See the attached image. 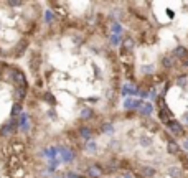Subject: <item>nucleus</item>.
Segmentation results:
<instances>
[{"instance_id": "nucleus-28", "label": "nucleus", "mask_w": 188, "mask_h": 178, "mask_svg": "<svg viewBox=\"0 0 188 178\" xmlns=\"http://www.w3.org/2000/svg\"><path fill=\"white\" fill-rule=\"evenodd\" d=\"M148 97H150L152 101H157L158 99V94H157V89H150V91H148Z\"/></svg>"}, {"instance_id": "nucleus-16", "label": "nucleus", "mask_w": 188, "mask_h": 178, "mask_svg": "<svg viewBox=\"0 0 188 178\" xmlns=\"http://www.w3.org/2000/svg\"><path fill=\"white\" fill-rule=\"evenodd\" d=\"M99 129H101V134H114V130H115L112 122H102Z\"/></svg>"}, {"instance_id": "nucleus-20", "label": "nucleus", "mask_w": 188, "mask_h": 178, "mask_svg": "<svg viewBox=\"0 0 188 178\" xmlns=\"http://www.w3.org/2000/svg\"><path fill=\"white\" fill-rule=\"evenodd\" d=\"M139 143H140V147H144V148L150 147L152 145V137L150 135H140L139 137Z\"/></svg>"}, {"instance_id": "nucleus-17", "label": "nucleus", "mask_w": 188, "mask_h": 178, "mask_svg": "<svg viewBox=\"0 0 188 178\" xmlns=\"http://www.w3.org/2000/svg\"><path fill=\"white\" fill-rule=\"evenodd\" d=\"M84 150H86V153H96L98 152V142L96 140H88L84 143Z\"/></svg>"}, {"instance_id": "nucleus-8", "label": "nucleus", "mask_w": 188, "mask_h": 178, "mask_svg": "<svg viewBox=\"0 0 188 178\" xmlns=\"http://www.w3.org/2000/svg\"><path fill=\"white\" fill-rule=\"evenodd\" d=\"M120 46H122V50H120V51L132 53V50L136 48V40H134L132 36H125V38H122V41H120Z\"/></svg>"}, {"instance_id": "nucleus-18", "label": "nucleus", "mask_w": 188, "mask_h": 178, "mask_svg": "<svg viewBox=\"0 0 188 178\" xmlns=\"http://www.w3.org/2000/svg\"><path fill=\"white\" fill-rule=\"evenodd\" d=\"M120 93H122V96H127V97H131V96H136V94H137V89H134L131 84H124Z\"/></svg>"}, {"instance_id": "nucleus-26", "label": "nucleus", "mask_w": 188, "mask_h": 178, "mask_svg": "<svg viewBox=\"0 0 188 178\" xmlns=\"http://www.w3.org/2000/svg\"><path fill=\"white\" fill-rule=\"evenodd\" d=\"M140 71L144 74H147V73H152L153 71V64H150V63H145V64H142L140 66Z\"/></svg>"}, {"instance_id": "nucleus-19", "label": "nucleus", "mask_w": 188, "mask_h": 178, "mask_svg": "<svg viewBox=\"0 0 188 178\" xmlns=\"http://www.w3.org/2000/svg\"><path fill=\"white\" fill-rule=\"evenodd\" d=\"M79 115H81V119H93L94 117V110L91 109V107H88V106H86V107H83L81 109V112H79Z\"/></svg>"}, {"instance_id": "nucleus-5", "label": "nucleus", "mask_w": 188, "mask_h": 178, "mask_svg": "<svg viewBox=\"0 0 188 178\" xmlns=\"http://www.w3.org/2000/svg\"><path fill=\"white\" fill-rule=\"evenodd\" d=\"M165 127L168 129V132L172 134V135H175V137H182L183 134V130H185V129H183V126H182V122H178L177 119H172L170 122H167L165 124Z\"/></svg>"}, {"instance_id": "nucleus-24", "label": "nucleus", "mask_w": 188, "mask_h": 178, "mask_svg": "<svg viewBox=\"0 0 188 178\" xmlns=\"http://www.w3.org/2000/svg\"><path fill=\"white\" fill-rule=\"evenodd\" d=\"M122 106H124L125 110H134V97H125Z\"/></svg>"}, {"instance_id": "nucleus-11", "label": "nucleus", "mask_w": 188, "mask_h": 178, "mask_svg": "<svg viewBox=\"0 0 188 178\" xmlns=\"http://www.w3.org/2000/svg\"><path fill=\"white\" fill-rule=\"evenodd\" d=\"M167 139H168V143H167L168 153H170V155H178V153H180V147H178V143L175 140H172L170 137H167Z\"/></svg>"}, {"instance_id": "nucleus-31", "label": "nucleus", "mask_w": 188, "mask_h": 178, "mask_svg": "<svg viewBox=\"0 0 188 178\" xmlns=\"http://www.w3.org/2000/svg\"><path fill=\"white\" fill-rule=\"evenodd\" d=\"M183 66H185V68H188V58H185V60H183Z\"/></svg>"}, {"instance_id": "nucleus-15", "label": "nucleus", "mask_w": 188, "mask_h": 178, "mask_svg": "<svg viewBox=\"0 0 188 178\" xmlns=\"http://www.w3.org/2000/svg\"><path fill=\"white\" fill-rule=\"evenodd\" d=\"M152 112H153V104L152 102H144V106L140 107V110H139V114L145 115V117L152 115Z\"/></svg>"}, {"instance_id": "nucleus-7", "label": "nucleus", "mask_w": 188, "mask_h": 178, "mask_svg": "<svg viewBox=\"0 0 188 178\" xmlns=\"http://www.w3.org/2000/svg\"><path fill=\"white\" fill-rule=\"evenodd\" d=\"M137 175L140 178H153L157 175V170L150 165H140L137 168Z\"/></svg>"}, {"instance_id": "nucleus-13", "label": "nucleus", "mask_w": 188, "mask_h": 178, "mask_svg": "<svg viewBox=\"0 0 188 178\" xmlns=\"http://www.w3.org/2000/svg\"><path fill=\"white\" fill-rule=\"evenodd\" d=\"M43 155L46 157V160H55L56 155H58L56 147H45V150H43Z\"/></svg>"}, {"instance_id": "nucleus-14", "label": "nucleus", "mask_w": 188, "mask_h": 178, "mask_svg": "<svg viewBox=\"0 0 188 178\" xmlns=\"http://www.w3.org/2000/svg\"><path fill=\"white\" fill-rule=\"evenodd\" d=\"M78 134H79V137L83 139V140H91V137H93V130H91L89 127H79V130H78Z\"/></svg>"}, {"instance_id": "nucleus-10", "label": "nucleus", "mask_w": 188, "mask_h": 178, "mask_svg": "<svg viewBox=\"0 0 188 178\" xmlns=\"http://www.w3.org/2000/svg\"><path fill=\"white\" fill-rule=\"evenodd\" d=\"M172 56L175 58V60H177V58H178V60H185V58L188 56V50L185 46H177L175 50H173Z\"/></svg>"}, {"instance_id": "nucleus-2", "label": "nucleus", "mask_w": 188, "mask_h": 178, "mask_svg": "<svg viewBox=\"0 0 188 178\" xmlns=\"http://www.w3.org/2000/svg\"><path fill=\"white\" fill-rule=\"evenodd\" d=\"M27 74L17 64L0 61V140L18 134V119L25 112L28 97Z\"/></svg>"}, {"instance_id": "nucleus-22", "label": "nucleus", "mask_w": 188, "mask_h": 178, "mask_svg": "<svg viewBox=\"0 0 188 178\" xmlns=\"http://www.w3.org/2000/svg\"><path fill=\"white\" fill-rule=\"evenodd\" d=\"M43 17H45L46 25H53V22H55V15H53V10H46Z\"/></svg>"}, {"instance_id": "nucleus-12", "label": "nucleus", "mask_w": 188, "mask_h": 178, "mask_svg": "<svg viewBox=\"0 0 188 178\" xmlns=\"http://www.w3.org/2000/svg\"><path fill=\"white\" fill-rule=\"evenodd\" d=\"M167 175L170 176V178H180V176H182V168L178 167V165H172V167H168Z\"/></svg>"}, {"instance_id": "nucleus-30", "label": "nucleus", "mask_w": 188, "mask_h": 178, "mask_svg": "<svg viewBox=\"0 0 188 178\" xmlns=\"http://www.w3.org/2000/svg\"><path fill=\"white\" fill-rule=\"evenodd\" d=\"M53 178H65V173H55Z\"/></svg>"}, {"instance_id": "nucleus-1", "label": "nucleus", "mask_w": 188, "mask_h": 178, "mask_svg": "<svg viewBox=\"0 0 188 178\" xmlns=\"http://www.w3.org/2000/svg\"><path fill=\"white\" fill-rule=\"evenodd\" d=\"M40 15L38 3L0 2V61L20 60L30 51Z\"/></svg>"}, {"instance_id": "nucleus-21", "label": "nucleus", "mask_w": 188, "mask_h": 178, "mask_svg": "<svg viewBox=\"0 0 188 178\" xmlns=\"http://www.w3.org/2000/svg\"><path fill=\"white\" fill-rule=\"evenodd\" d=\"M111 30H112V35H120V33L124 31V28H122V25H120L119 22H112Z\"/></svg>"}, {"instance_id": "nucleus-23", "label": "nucleus", "mask_w": 188, "mask_h": 178, "mask_svg": "<svg viewBox=\"0 0 188 178\" xmlns=\"http://www.w3.org/2000/svg\"><path fill=\"white\" fill-rule=\"evenodd\" d=\"M120 41H122V36L120 35H111V38H109V43L112 46H119Z\"/></svg>"}, {"instance_id": "nucleus-9", "label": "nucleus", "mask_w": 188, "mask_h": 178, "mask_svg": "<svg viewBox=\"0 0 188 178\" xmlns=\"http://www.w3.org/2000/svg\"><path fill=\"white\" fill-rule=\"evenodd\" d=\"M160 63H162L163 68L170 69V68H173V66H175L177 60H175V58H173L172 55H163V56H162V60H160Z\"/></svg>"}, {"instance_id": "nucleus-29", "label": "nucleus", "mask_w": 188, "mask_h": 178, "mask_svg": "<svg viewBox=\"0 0 188 178\" xmlns=\"http://www.w3.org/2000/svg\"><path fill=\"white\" fill-rule=\"evenodd\" d=\"M122 178H132V173L129 170H125V172H122Z\"/></svg>"}, {"instance_id": "nucleus-3", "label": "nucleus", "mask_w": 188, "mask_h": 178, "mask_svg": "<svg viewBox=\"0 0 188 178\" xmlns=\"http://www.w3.org/2000/svg\"><path fill=\"white\" fill-rule=\"evenodd\" d=\"M31 165L28 139L20 132L0 140V178H27Z\"/></svg>"}, {"instance_id": "nucleus-4", "label": "nucleus", "mask_w": 188, "mask_h": 178, "mask_svg": "<svg viewBox=\"0 0 188 178\" xmlns=\"http://www.w3.org/2000/svg\"><path fill=\"white\" fill-rule=\"evenodd\" d=\"M56 150H58V153L61 155V160H60V162H63V163H71V162L76 158L73 148H69V147H66V145H58Z\"/></svg>"}, {"instance_id": "nucleus-32", "label": "nucleus", "mask_w": 188, "mask_h": 178, "mask_svg": "<svg viewBox=\"0 0 188 178\" xmlns=\"http://www.w3.org/2000/svg\"><path fill=\"white\" fill-rule=\"evenodd\" d=\"M183 122H186V124H188V115H185V117H183Z\"/></svg>"}, {"instance_id": "nucleus-6", "label": "nucleus", "mask_w": 188, "mask_h": 178, "mask_svg": "<svg viewBox=\"0 0 188 178\" xmlns=\"http://www.w3.org/2000/svg\"><path fill=\"white\" fill-rule=\"evenodd\" d=\"M84 173H86V176H88V178H101V176H102V173H104V170H102V167H101V165L94 163V165L86 167Z\"/></svg>"}, {"instance_id": "nucleus-27", "label": "nucleus", "mask_w": 188, "mask_h": 178, "mask_svg": "<svg viewBox=\"0 0 188 178\" xmlns=\"http://www.w3.org/2000/svg\"><path fill=\"white\" fill-rule=\"evenodd\" d=\"M65 178H86V176L79 175L78 172H73V170H69L68 173H65Z\"/></svg>"}, {"instance_id": "nucleus-25", "label": "nucleus", "mask_w": 188, "mask_h": 178, "mask_svg": "<svg viewBox=\"0 0 188 178\" xmlns=\"http://www.w3.org/2000/svg\"><path fill=\"white\" fill-rule=\"evenodd\" d=\"M175 83H177V86H180V88H183V86H186V84H188V76H185V74L178 76Z\"/></svg>"}]
</instances>
